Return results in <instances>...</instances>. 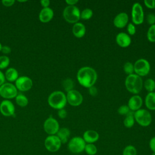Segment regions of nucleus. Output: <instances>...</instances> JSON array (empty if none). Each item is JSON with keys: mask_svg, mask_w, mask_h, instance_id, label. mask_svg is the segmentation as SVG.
I'll return each mask as SVG.
<instances>
[{"mask_svg": "<svg viewBox=\"0 0 155 155\" xmlns=\"http://www.w3.org/2000/svg\"><path fill=\"white\" fill-rule=\"evenodd\" d=\"M97 79L96 70L92 67L85 66L81 68L77 73V79L80 85L90 88L94 85Z\"/></svg>", "mask_w": 155, "mask_h": 155, "instance_id": "nucleus-1", "label": "nucleus"}, {"mask_svg": "<svg viewBox=\"0 0 155 155\" xmlns=\"http://www.w3.org/2000/svg\"><path fill=\"white\" fill-rule=\"evenodd\" d=\"M125 85L127 90L129 92L137 94L140 93L142 89L143 81L140 76L133 73L127 76Z\"/></svg>", "mask_w": 155, "mask_h": 155, "instance_id": "nucleus-2", "label": "nucleus"}, {"mask_svg": "<svg viewBox=\"0 0 155 155\" xmlns=\"http://www.w3.org/2000/svg\"><path fill=\"white\" fill-rule=\"evenodd\" d=\"M48 103L49 105L56 110L64 108L67 103V97L65 93L61 91H54L52 92L48 97Z\"/></svg>", "mask_w": 155, "mask_h": 155, "instance_id": "nucleus-3", "label": "nucleus"}, {"mask_svg": "<svg viewBox=\"0 0 155 155\" xmlns=\"http://www.w3.org/2000/svg\"><path fill=\"white\" fill-rule=\"evenodd\" d=\"M81 12L78 7L75 5H68L63 11V17L64 19L71 24H75L80 19Z\"/></svg>", "mask_w": 155, "mask_h": 155, "instance_id": "nucleus-4", "label": "nucleus"}, {"mask_svg": "<svg viewBox=\"0 0 155 155\" xmlns=\"http://www.w3.org/2000/svg\"><path fill=\"white\" fill-rule=\"evenodd\" d=\"M135 121L142 127H148L152 122L151 113L145 109H139L134 113Z\"/></svg>", "mask_w": 155, "mask_h": 155, "instance_id": "nucleus-5", "label": "nucleus"}, {"mask_svg": "<svg viewBox=\"0 0 155 155\" xmlns=\"http://www.w3.org/2000/svg\"><path fill=\"white\" fill-rule=\"evenodd\" d=\"M86 142L82 137L76 136L70 139L68 143V148L74 154H79L85 150Z\"/></svg>", "mask_w": 155, "mask_h": 155, "instance_id": "nucleus-6", "label": "nucleus"}, {"mask_svg": "<svg viewBox=\"0 0 155 155\" xmlns=\"http://www.w3.org/2000/svg\"><path fill=\"white\" fill-rule=\"evenodd\" d=\"M134 73L139 76H147L150 71V64L149 62L143 58L137 60L134 64Z\"/></svg>", "mask_w": 155, "mask_h": 155, "instance_id": "nucleus-7", "label": "nucleus"}, {"mask_svg": "<svg viewBox=\"0 0 155 155\" xmlns=\"http://www.w3.org/2000/svg\"><path fill=\"white\" fill-rule=\"evenodd\" d=\"M18 90L15 85L12 83H4L0 86V96L4 99H10L16 97Z\"/></svg>", "mask_w": 155, "mask_h": 155, "instance_id": "nucleus-8", "label": "nucleus"}, {"mask_svg": "<svg viewBox=\"0 0 155 155\" xmlns=\"http://www.w3.org/2000/svg\"><path fill=\"white\" fill-rule=\"evenodd\" d=\"M131 19L136 25H140L143 22L144 13L142 5L139 2H135L132 6Z\"/></svg>", "mask_w": 155, "mask_h": 155, "instance_id": "nucleus-9", "label": "nucleus"}, {"mask_svg": "<svg viewBox=\"0 0 155 155\" xmlns=\"http://www.w3.org/2000/svg\"><path fill=\"white\" fill-rule=\"evenodd\" d=\"M61 142L56 135H49L44 141L45 148L50 152L54 153L58 151L61 147Z\"/></svg>", "mask_w": 155, "mask_h": 155, "instance_id": "nucleus-10", "label": "nucleus"}, {"mask_svg": "<svg viewBox=\"0 0 155 155\" xmlns=\"http://www.w3.org/2000/svg\"><path fill=\"white\" fill-rule=\"evenodd\" d=\"M44 130L49 135H55L59 130V124L56 119L50 116L44 121Z\"/></svg>", "mask_w": 155, "mask_h": 155, "instance_id": "nucleus-11", "label": "nucleus"}, {"mask_svg": "<svg viewBox=\"0 0 155 155\" xmlns=\"http://www.w3.org/2000/svg\"><path fill=\"white\" fill-rule=\"evenodd\" d=\"M66 97L67 102L73 107L80 105L83 101V96L82 94L79 91L74 89L67 93Z\"/></svg>", "mask_w": 155, "mask_h": 155, "instance_id": "nucleus-12", "label": "nucleus"}, {"mask_svg": "<svg viewBox=\"0 0 155 155\" xmlns=\"http://www.w3.org/2000/svg\"><path fill=\"white\" fill-rule=\"evenodd\" d=\"M33 81L31 78L26 76L19 77L15 81V87L21 91H26L31 88Z\"/></svg>", "mask_w": 155, "mask_h": 155, "instance_id": "nucleus-13", "label": "nucleus"}, {"mask_svg": "<svg viewBox=\"0 0 155 155\" xmlns=\"http://www.w3.org/2000/svg\"><path fill=\"white\" fill-rule=\"evenodd\" d=\"M15 108L13 104L8 100H4L0 104V112L4 116L15 115Z\"/></svg>", "mask_w": 155, "mask_h": 155, "instance_id": "nucleus-14", "label": "nucleus"}, {"mask_svg": "<svg viewBox=\"0 0 155 155\" xmlns=\"http://www.w3.org/2000/svg\"><path fill=\"white\" fill-rule=\"evenodd\" d=\"M128 16L125 12L118 13L113 19L114 25L119 28H122L128 24Z\"/></svg>", "mask_w": 155, "mask_h": 155, "instance_id": "nucleus-15", "label": "nucleus"}, {"mask_svg": "<svg viewBox=\"0 0 155 155\" xmlns=\"http://www.w3.org/2000/svg\"><path fill=\"white\" fill-rule=\"evenodd\" d=\"M142 99L139 95H134L131 96L128 102V107H129L130 111H136L139 109H140L142 105Z\"/></svg>", "mask_w": 155, "mask_h": 155, "instance_id": "nucleus-16", "label": "nucleus"}, {"mask_svg": "<svg viewBox=\"0 0 155 155\" xmlns=\"http://www.w3.org/2000/svg\"><path fill=\"white\" fill-rule=\"evenodd\" d=\"M116 41L118 45L123 48L128 47L131 43V39L130 35L124 32H120L116 35Z\"/></svg>", "mask_w": 155, "mask_h": 155, "instance_id": "nucleus-17", "label": "nucleus"}, {"mask_svg": "<svg viewBox=\"0 0 155 155\" xmlns=\"http://www.w3.org/2000/svg\"><path fill=\"white\" fill-rule=\"evenodd\" d=\"M53 16L54 12L51 8H43L39 14V19L41 22L46 23L50 21L53 19Z\"/></svg>", "mask_w": 155, "mask_h": 155, "instance_id": "nucleus-18", "label": "nucleus"}, {"mask_svg": "<svg viewBox=\"0 0 155 155\" xmlns=\"http://www.w3.org/2000/svg\"><path fill=\"white\" fill-rule=\"evenodd\" d=\"M82 138L85 142L88 143H93L99 139V135L96 131L88 130L84 133Z\"/></svg>", "mask_w": 155, "mask_h": 155, "instance_id": "nucleus-19", "label": "nucleus"}, {"mask_svg": "<svg viewBox=\"0 0 155 155\" xmlns=\"http://www.w3.org/2000/svg\"><path fill=\"white\" fill-rule=\"evenodd\" d=\"M72 32L75 37L78 38H81L85 34V26L82 23L78 22L73 25L72 28Z\"/></svg>", "mask_w": 155, "mask_h": 155, "instance_id": "nucleus-20", "label": "nucleus"}, {"mask_svg": "<svg viewBox=\"0 0 155 155\" xmlns=\"http://www.w3.org/2000/svg\"><path fill=\"white\" fill-rule=\"evenodd\" d=\"M56 136L59 137L62 143H65L67 142L70 136V131L68 128L65 127L59 128Z\"/></svg>", "mask_w": 155, "mask_h": 155, "instance_id": "nucleus-21", "label": "nucleus"}, {"mask_svg": "<svg viewBox=\"0 0 155 155\" xmlns=\"http://www.w3.org/2000/svg\"><path fill=\"white\" fill-rule=\"evenodd\" d=\"M147 108L150 110H155V92L148 93L145 99Z\"/></svg>", "mask_w": 155, "mask_h": 155, "instance_id": "nucleus-22", "label": "nucleus"}, {"mask_svg": "<svg viewBox=\"0 0 155 155\" xmlns=\"http://www.w3.org/2000/svg\"><path fill=\"white\" fill-rule=\"evenodd\" d=\"M5 78L9 82H14L17 80V79L19 78V74L18 71L13 68H8L5 73Z\"/></svg>", "mask_w": 155, "mask_h": 155, "instance_id": "nucleus-23", "label": "nucleus"}, {"mask_svg": "<svg viewBox=\"0 0 155 155\" xmlns=\"http://www.w3.org/2000/svg\"><path fill=\"white\" fill-rule=\"evenodd\" d=\"M134 111H130L126 116L125 117L124 120V125L126 128H130L133 127L134 122H135V119L134 117Z\"/></svg>", "mask_w": 155, "mask_h": 155, "instance_id": "nucleus-24", "label": "nucleus"}, {"mask_svg": "<svg viewBox=\"0 0 155 155\" xmlns=\"http://www.w3.org/2000/svg\"><path fill=\"white\" fill-rule=\"evenodd\" d=\"M15 101L16 104L21 107H26L28 104V98L24 94L21 93L17 94L15 97Z\"/></svg>", "mask_w": 155, "mask_h": 155, "instance_id": "nucleus-25", "label": "nucleus"}, {"mask_svg": "<svg viewBox=\"0 0 155 155\" xmlns=\"http://www.w3.org/2000/svg\"><path fill=\"white\" fill-rule=\"evenodd\" d=\"M143 86L148 92H153V91L155 90V81L151 78L147 79L145 81Z\"/></svg>", "mask_w": 155, "mask_h": 155, "instance_id": "nucleus-26", "label": "nucleus"}, {"mask_svg": "<svg viewBox=\"0 0 155 155\" xmlns=\"http://www.w3.org/2000/svg\"><path fill=\"white\" fill-rule=\"evenodd\" d=\"M74 84L73 81L70 78H66L62 82V86L64 89L67 93L70 90H73Z\"/></svg>", "mask_w": 155, "mask_h": 155, "instance_id": "nucleus-27", "label": "nucleus"}, {"mask_svg": "<svg viewBox=\"0 0 155 155\" xmlns=\"http://www.w3.org/2000/svg\"><path fill=\"white\" fill-rule=\"evenodd\" d=\"M93 15V10L91 8H86L81 12L80 18L83 20H88L92 17Z\"/></svg>", "mask_w": 155, "mask_h": 155, "instance_id": "nucleus-28", "label": "nucleus"}, {"mask_svg": "<svg viewBox=\"0 0 155 155\" xmlns=\"http://www.w3.org/2000/svg\"><path fill=\"white\" fill-rule=\"evenodd\" d=\"M147 36L149 41L155 42V24L150 25L148 30Z\"/></svg>", "mask_w": 155, "mask_h": 155, "instance_id": "nucleus-29", "label": "nucleus"}, {"mask_svg": "<svg viewBox=\"0 0 155 155\" xmlns=\"http://www.w3.org/2000/svg\"><path fill=\"white\" fill-rule=\"evenodd\" d=\"M86 153L88 155H95L97 153V148L93 143H87L85 145V150Z\"/></svg>", "mask_w": 155, "mask_h": 155, "instance_id": "nucleus-30", "label": "nucleus"}, {"mask_svg": "<svg viewBox=\"0 0 155 155\" xmlns=\"http://www.w3.org/2000/svg\"><path fill=\"white\" fill-rule=\"evenodd\" d=\"M122 155H137V150L133 145H127L123 150Z\"/></svg>", "mask_w": 155, "mask_h": 155, "instance_id": "nucleus-31", "label": "nucleus"}, {"mask_svg": "<svg viewBox=\"0 0 155 155\" xmlns=\"http://www.w3.org/2000/svg\"><path fill=\"white\" fill-rule=\"evenodd\" d=\"M124 71L125 73L128 74L130 75L134 73V65L130 62H127L124 65Z\"/></svg>", "mask_w": 155, "mask_h": 155, "instance_id": "nucleus-32", "label": "nucleus"}, {"mask_svg": "<svg viewBox=\"0 0 155 155\" xmlns=\"http://www.w3.org/2000/svg\"><path fill=\"white\" fill-rule=\"evenodd\" d=\"M10 64V59L5 55L0 56V69L7 68Z\"/></svg>", "mask_w": 155, "mask_h": 155, "instance_id": "nucleus-33", "label": "nucleus"}, {"mask_svg": "<svg viewBox=\"0 0 155 155\" xmlns=\"http://www.w3.org/2000/svg\"><path fill=\"white\" fill-rule=\"evenodd\" d=\"M130 111V110L128 105H121L117 110V112L120 115H125L126 116L129 112Z\"/></svg>", "mask_w": 155, "mask_h": 155, "instance_id": "nucleus-34", "label": "nucleus"}, {"mask_svg": "<svg viewBox=\"0 0 155 155\" xmlns=\"http://www.w3.org/2000/svg\"><path fill=\"white\" fill-rule=\"evenodd\" d=\"M127 31L130 35H134L136 33V29L133 23H129L127 25Z\"/></svg>", "mask_w": 155, "mask_h": 155, "instance_id": "nucleus-35", "label": "nucleus"}, {"mask_svg": "<svg viewBox=\"0 0 155 155\" xmlns=\"http://www.w3.org/2000/svg\"><path fill=\"white\" fill-rule=\"evenodd\" d=\"M147 21L150 25L155 24V14L153 13H149L147 16Z\"/></svg>", "mask_w": 155, "mask_h": 155, "instance_id": "nucleus-36", "label": "nucleus"}, {"mask_svg": "<svg viewBox=\"0 0 155 155\" xmlns=\"http://www.w3.org/2000/svg\"><path fill=\"white\" fill-rule=\"evenodd\" d=\"M144 4L149 8H155V0H145Z\"/></svg>", "mask_w": 155, "mask_h": 155, "instance_id": "nucleus-37", "label": "nucleus"}, {"mask_svg": "<svg viewBox=\"0 0 155 155\" xmlns=\"http://www.w3.org/2000/svg\"><path fill=\"white\" fill-rule=\"evenodd\" d=\"M88 93L91 96H96L98 94V90H97V88L94 87V85L88 88Z\"/></svg>", "mask_w": 155, "mask_h": 155, "instance_id": "nucleus-38", "label": "nucleus"}, {"mask_svg": "<svg viewBox=\"0 0 155 155\" xmlns=\"http://www.w3.org/2000/svg\"><path fill=\"white\" fill-rule=\"evenodd\" d=\"M58 115L61 119H64L67 116V112L64 108H62V109H61V110H58Z\"/></svg>", "mask_w": 155, "mask_h": 155, "instance_id": "nucleus-39", "label": "nucleus"}, {"mask_svg": "<svg viewBox=\"0 0 155 155\" xmlns=\"http://www.w3.org/2000/svg\"><path fill=\"white\" fill-rule=\"evenodd\" d=\"M15 1L14 0H2V4L5 7H11L15 4Z\"/></svg>", "mask_w": 155, "mask_h": 155, "instance_id": "nucleus-40", "label": "nucleus"}, {"mask_svg": "<svg viewBox=\"0 0 155 155\" xmlns=\"http://www.w3.org/2000/svg\"><path fill=\"white\" fill-rule=\"evenodd\" d=\"M149 146L153 152H155V136L153 137L149 142Z\"/></svg>", "mask_w": 155, "mask_h": 155, "instance_id": "nucleus-41", "label": "nucleus"}, {"mask_svg": "<svg viewBox=\"0 0 155 155\" xmlns=\"http://www.w3.org/2000/svg\"><path fill=\"white\" fill-rule=\"evenodd\" d=\"M1 51L4 54H9L11 52V48L7 45H4L2 47Z\"/></svg>", "mask_w": 155, "mask_h": 155, "instance_id": "nucleus-42", "label": "nucleus"}, {"mask_svg": "<svg viewBox=\"0 0 155 155\" xmlns=\"http://www.w3.org/2000/svg\"><path fill=\"white\" fill-rule=\"evenodd\" d=\"M40 3L41 5L43 7V8H47L49 7V5L50 4V1L49 0H42L40 1Z\"/></svg>", "mask_w": 155, "mask_h": 155, "instance_id": "nucleus-43", "label": "nucleus"}, {"mask_svg": "<svg viewBox=\"0 0 155 155\" xmlns=\"http://www.w3.org/2000/svg\"><path fill=\"white\" fill-rule=\"evenodd\" d=\"M5 78L4 74L1 71H0V86L5 83Z\"/></svg>", "mask_w": 155, "mask_h": 155, "instance_id": "nucleus-44", "label": "nucleus"}, {"mask_svg": "<svg viewBox=\"0 0 155 155\" xmlns=\"http://www.w3.org/2000/svg\"><path fill=\"white\" fill-rule=\"evenodd\" d=\"M65 2L68 5H74L78 2V0H66Z\"/></svg>", "mask_w": 155, "mask_h": 155, "instance_id": "nucleus-45", "label": "nucleus"}, {"mask_svg": "<svg viewBox=\"0 0 155 155\" xmlns=\"http://www.w3.org/2000/svg\"><path fill=\"white\" fill-rule=\"evenodd\" d=\"M18 2H27V1H20V0H19V1H18Z\"/></svg>", "mask_w": 155, "mask_h": 155, "instance_id": "nucleus-46", "label": "nucleus"}, {"mask_svg": "<svg viewBox=\"0 0 155 155\" xmlns=\"http://www.w3.org/2000/svg\"><path fill=\"white\" fill-rule=\"evenodd\" d=\"M2 45H1V42H0V51H1V49H2Z\"/></svg>", "mask_w": 155, "mask_h": 155, "instance_id": "nucleus-47", "label": "nucleus"}, {"mask_svg": "<svg viewBox=\"0 0 155 155\" xmlns=\"http://www.w3.org/2000/svg\"><path fill=\"white\" fill-rule=\"evenodd\" d=\"M151 155H155V152H153V153L151 154Z\"/></svg>", "mask_w": 155, "mask_h": 155, "instance_id": "nucleus-48", "label": "nucleus"}]
</instances>
